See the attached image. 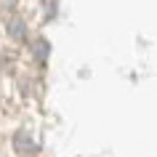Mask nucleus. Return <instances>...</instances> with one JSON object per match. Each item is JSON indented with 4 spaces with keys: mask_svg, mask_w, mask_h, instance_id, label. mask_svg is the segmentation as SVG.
Listing matches in <instances>:
<instances>
[{
    "mask_svg": "<svg viewBox=\"0 0 157 157\" xmlns=\"http://www.w3.org/2000/svg\"><path fill=\"white\" fill-rule=\"evenodd\" d=\"M35 56L40 59V61L45 59V43H37V45H35Z\"/></svg>",
    "mask_w": 157,
    "mask_h": 157,
    "instance_id": "2",
    "label": "nucleus"
},
{
    "mask_svg": "<svg viewBox=\"0 0 157 157\" xmlns=\"http://www.w3.org/2000/svg\"><path fill=\"white\" fill-rule=\"evenodd\" d=\"M8 32L13 35V37H16V40H24V24H21V21H19V19H11L8 21Z\"/></svg>",
    "mask_w": 157,
    "mask_h": 157,
    "instance_id": "1",
    "label": "nucleus"
}]
</instances>
